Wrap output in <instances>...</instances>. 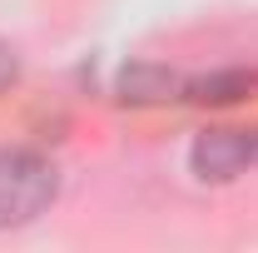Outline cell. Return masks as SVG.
Masks as SVG:
<instances>
[{"label": "cell", "mask_w": 258, "mask_h": 253, "mask_svg": "<svg viewBox=\"0 0 258 253\" xmlns=\"http://www.w3.org/2000/svg\"><path fill=\"white\" fill-rule=\"evenodd\" d=\"M253 144H258V129H253Z\"/></svg>", "instance_id": "cell-6"}, {"label": "cell", "mask_w": 258, "mask_h": 253, "mask_svg": "<svg viewBox=\"0 0 258 253\" xmlns=\"http://www.w3.org/2000/svg\"><path fill=\"white\" fill-rule=\"evenodd\" d=\"M20 80V55L10 40H0V95H10V85Z\"/></svg>", "instance_id": "cell-5"}, {"label": "cell", "mask_w": 258, "mask_h": 253, "mask_svg": "<svg viewBox=\"0 0 258 253\" xmlns=\"http://www.w3.org/2000/svg\"><path fill=\"white\" fill-rule=\"evenodd\" d=\"M248 164H258L253 129L209 124L204 134H194V144H189V169L199 184H233Z\"/></svg>", "instance_id": "cell-2"}, {"label": "cell", "mask_w": 258, "mask_h": 253, "mask_svg": "<svg viewBox=\"0 0 258 253\" xmlns=\"http://www.w3.org/2000/svg\"><path fill=\"white\" fill-rule=\"evenodd\" d=\"M253 95H258V70H248V65L209 70V75H194L184 85V99L199 109H228V104H243Z\"/></svg>", "instance_id": "cell-4"}, {"label": "cell", "mask_w": 258, "mask_h": 253, "mask_svg": "<svg viewBox=\"0 0 258 253\" xmlns=\"http://www.w3.org/2000/svg\"><path fill=\"white\" fill-rule=\"evenodd\" d=\"M60 194V169L40 149L5 144L0 149V228L35 223Z\"/></svg>", "instance_id": "cell-1"}, {"label": "cell", "mask_w": 258, "mask_h": 253, "mask_svg": "<svg viewBox=\"0 0 258 253\" xmlns=\"http://www.w3.org/2000/svg\"><path fill=\"white\" fill-rule=\"evenodd\" d=\"M189 75H179L174 65L164 60H129L114 75V99L129 109H154V104H179L184 99Z\"/></svg>", "instance_id": "cell-3"}]
</instances>
